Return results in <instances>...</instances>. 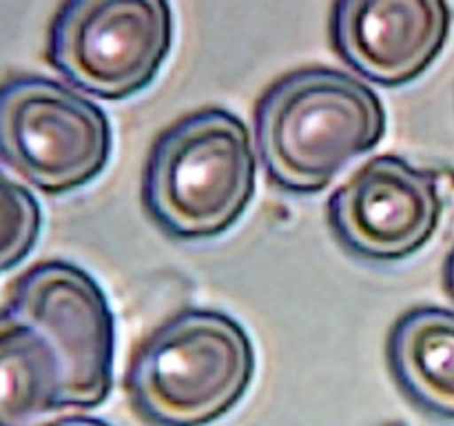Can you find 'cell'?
<instances>
[{
	"label": "cell",
	"instance_id": "4fadbf2b",
	"mask_svg": "<svg viewBox=\"0 0 454 426\" xmlns=\"http://www.w3.org/2000/svg\"><path fill=\"white\" fill-rule=\"evenodd\" d=\"M443 284H446V291L450 293V297L454 300V247L450 256L446 257V266H443Z\"/></svg>",
	"mask_w": 454,
	"mask_h": 426
},
{
	"label": "cell",
	"instance_id": "3957f363",
	"mask_svg": "<svg viewBox=\"0 0 454 426\" xmlns=\"http://www.w3.org/2000/svg\"><path fill=\"white\" fill-rule=\"evenodd\" d=\"M255 351L242 324L186 309L151 333L129 364V399L153 426H207L248 390Z\"/></svg>",
	"mask_w": 454,
	"mask_h": 426
},
{
	"label": "cell",
	"instance_id": "8fae6325",
	"mask_svg": "<svg viewBox=\"0 0 454 426\" xmlns=\"http://www.w3.org/2000/svg\"><path fill=\"white\" fill-rule=\"evenodd\" d=\"M40 229L43 211L38 200L0 167V275L29 256Z\"/></svg>",
	"mask_w": 454,
	"mask_h": 426
},
{
	"label": "cell",
	"instance_id": "30bf717a",
	"mask_svg": "<svg viewBox=\"0 0 454 426\" xmlns=\"http://www.w3.org/2000/svg\"><path fill=\"white\" fill-rule=\"evenodd\" d=\"M388 367L419 408L454 420V311L417 306L395 322Z\"/></svg>",
	"mask_w": 454,
	"mask_h": 426
},
{
	"label": "cell",
	"instance_id": "7a4b0ae2",
	"mask_svg": "<svg viewBox=\"0 0 454 426\" xmlns=\"http://www.w3.org/2000/svg\"><path fill=\"white\" fill-rule=\"evenodd\" d=\"M255 176L247 124L231 111L208 106L177 120L153 142L142 176V202L151 220L173 238H215L247 211Z\"/></svg>",
	"mask_w": 454,
	"mask_h": 426
},
{
	"label": "cell",
	"instance_id": "7c38bea8",
	"mask_svg": "<svg viewBox=\"0 0 454 426\" xmlns=\"http://www.w3.org/2000/svg\"><path fill=\"white\" fill-rule=\"evenodd\" d=\"M40 426H111L106 422L98 420V417H87V415H60L53 417V420L44 422Z\"/></svg>",
	"mask_w": 454,
	"mask_h": 426
},
{
	"label": "cell",
	"instance_id": "277c9868",
	"mask_svg": "<svg viewBox=\"0 0 454 426\" xmlns=\"http://www.w3.org/2000/svg\"><path fill=\"white\" fill-rule=\"evenodd\" d=\"M114 133L105 111L44 75L0 84V160L49 195L80 189L105 171Z\"/></svg>",
	"mask_w": 454,
	"mask_h": 426
},
{
	"label": "cell",
	"instance_id": "52a82bcc",
	"mask_svg": "<svg viewBox=\"0 0 454 426\" xmlns=\"http://www.w3.org/2000/svg\"><path fill=\"white\" fill-rule=\"evenodd\" d=\"M443 213L434 173L399 155H377L328 200V225L355 256L397 262L430 242Z\"/></svg>",
	"mask_w": 454,
	"mask_h": 426
},
{
	"label": "cell",
	"instance_id": "5b68a950",
	"mask_svg": "<svg viewBox=\"0 0 454 426\" xmlns=\"http://www.w3.org/2000/svg\"><path fill=\"white\" fill-rule=\"evenodd\" d=\"M171 44L168 3L71 0L53 18L47 58L75 89L100 100H124L153 83Z\"/></svg>",
	"mask_w": 454,
	"mask_h": 426
},
{
	"label": "cell",
	"instance_id": "9c48e42d",
	"mask_svg": "<svg viewBox=\"0 0 454 426\" xmlns=\"http://www.w3.org/2000/svg\"><path fill=\"white\" fill-rule=\"evenodd\" d=\"M67 408L51 344L13 311H0V426H40Z\"/></svg>",
	"mask_w": 454,
	"mask_h": 426
},
{
	"label": "cell",
	"instance_id": "ba28073f",
	"mask_svg": "<svg viewBox=\"0 0 454 426\" xmlns=\"http://www.w3.org/2000/svg\"><path fill=\"white\" fill-rule=\"evenodd\" d=\"M450 27L442 0H341L331 18L341 60L381 87L419 78L443 51Z\"/></svg>",
	"mask_w": 454,
	"mask_h": 426
},
{
	"label": "cell",
	"instance_id": "8992f818",
	"mask_svg": "<svg viewBox=\"0 0 454 426\" xmlns=\"http://www.w3.org/2000/svg\"><path fill=\"white\" fill-rule=\"evenodd\" d=\"M7 309L51 344L69 411H89L109 398L115 322L105 291L87 271L65 260L40 262L16 280Z\"/></svg>",
	"mask_w": 454,
	"mask_h": 426
},
{
	"label": "cell",
	"instance_id": "6da1fadb",
	"mask_svg": "<svg viewBox=\"0 0 454 426\" xmlns=\"http://www.w3.org/2000/svg\"><path fill=\"white\" fill-rule=\"evenodd\" d=\"M386 133L381 98L362 80L328 67L293 71L255 109L257 154L275 186L319 193Z\"/></svg>",
	"mask_w": 454,
	"mask_h": 426
}]
</instances>
